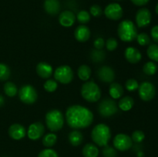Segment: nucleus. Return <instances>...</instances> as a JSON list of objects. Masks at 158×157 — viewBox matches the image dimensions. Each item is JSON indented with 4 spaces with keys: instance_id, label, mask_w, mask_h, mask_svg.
Masks as SVG:
<instances>
[{
    "instance_id": "1",
    "label": "nucleus",
    "mask_w": 158,
    "mask_h": 157,
    "mask_svg": "<svg viewBox=\"0 0 158 157\" xmlns=\"http://www.w3.org/2000/svg\"><path fill=\"white\" fill-rule=\"evenodd\" d=\"M66 119L68 126L72 129H86L93 123L94 114L88 108L74 105L66 109Z\"/></svg>"
},
{
    "instance_id": "2",
    "label": "nucleus",
    "mask_w": 158,
    "mask_h": 157,
    "mask_svg": "<svg viewBox=\"0 0 158 157\" xmlns=\"http://www.w3.org/2000/svg\"><path fill=\"white\" fill-rule=\"evenodd\" d=\"M111 137L110 129L108 126L103 123L97 125L93 129L91 132V138L93 141L99 146H106Z\"/></svg>"
},
{
    "instance_id": "3",
    "label": "nucleus",
    "mask_w": 158,
    "mask_h": 157,
    "mask_svg": "<svg viewBox=\"0 0 158 157\" xmlns=\"http://www.w3.org/2000/svg\"><path fill=\"white\" fill-rule=\"evenodd\" d=\"M117 33L122 41L130 42L137 38V29L132 21L126 19L119 24Z\"/></svg>"
},
{
    "instance_id": "4",
    "label": "nucleus",
    "mask_w": 158,
    "mask_h": 157,
    "mask_svg": "<svg viewBox=\"0 0 158 157\" xmlns=\"http://www.w3.org/2000/svg\"><path fill=\"white\" fill-rule=\"evenodd\" d=\"M46 123L52 132H57L64 125V116L58 109H51L46 114Z\"/></svg>"
},
{
    "instance_id": "5",
    "label": "nucleus",
    "mask_w": 158,
    "mask_h": 157,
    "mask_svg": "<svg viewBox=\"0 0 158 157\" xmlns=\"http://www.w3.org/2000/svg\"><path fill=\"white\" fill-rule=\"evenodd\" d=\"M81 95L87 102L95 103L101 97V90L94 81H89L82 86Z\"/></svg>"
},
{
    "instance_id": "6",
    "label": "nucleus",
    "mask_w": 158,
    "mask_h": 157,
    "mask_svg": "<svg viewBox=\"0 0 158 157\" xmlns=\"http://www.w3.org/2000/svg\"><path fill=\"white\" fill-rule=\"evenodd\" d=\"M19 96L20 100L25 104H33L38 98L36 90L31 85H25L19 90Z\"/></svg>"
},
{
    "instance_id": "7",
    "label": "nucleus",
    "mask_w": 158,
    "mask_h": 157,
    "mask_svg": "<svg viewBox=\"0 0 158 157\" xmlns=\"http://www.w3.org/2000/svg\"><path fill=\"white\" fill-rule=\"evenodd\" d=\"M117 110H118V107H117V103L112 99H104L100 102L98 106L99 113L105 118L114 115V114L117 113Z\"/></svg>"
},
{
    "instance_id": "8",
    "label": "nucleus",
    "mask_w": 158,
    "mask_h": 157,
    "mask_svg": "<svg viewBox=\"0 0 158 157\" xmlns=\"http://www.w3.org/2000/svg\"><path fill=\"white\" fill-rule=\"evenodd\" d=\"M54 78L62 84H69L73 78V72L69 66H59L54 72Z\"/></svg>"
},
{
    "instance_id": "9",
    "label": "nucleus",
    "mask_w": 158,
    "mask_h": 157,
    "mask_svg": "<svg viewBox=\"0 0 158 157\" xmlns=\"http://www.w3.org/2000/svg\"><path fill=\"white\" fill-rule=\"evenodd\" d=\"M138 92L140 98L143 101H151L156 95V88L153 83L150 82H143L139 85Z\"/></svg>"
},
{
    "instance_id": "10",
    "label": "nucleus",
    "mask_w": 158,
    "mask_h": 157,
    "mask_svg": "<svg viewBox=\"0 0 158 157\" xmlns=\"http://www.w3.org/2000/svg\"><path fill=\"white\" fill-rule=\"evenodd\" d=\"M114 146L118 150L127 151L132 147L133 140L127 134H117L114 139Z\"/></svg>"
},
{
    "instance_id": "11",
    "label": "nucleus",
    "mask_w": 158,
    "mask_h": 157,
    "mask_svg": "<svg viewBox=\"0 0 158 157\" xmlns=\"http://www.w3.org/2000/svg\"><path fill=\"white\" fill-rule=\"evenodd\" d=\"M106 18L111 20H119L123 16V9L118 3H110L104 9Z\"/></svg>"
},
{
    "instance_id": "12",
    "label": "nucleus",
    "mask_w": 158,
    "mask_h": 157,
    "mask_svg": "<svg viewBox=\"0 0 158 157\" xmlns=\"http://www.w3.org/2000/svg\"><path fill=\"white\" fill-rule=\"evenodd\" d=\"M151 22V13L149 9L142 8L136 14V23L139 28H143L149 26Z\"/></svg>"
},
{
    "instance_id": "13",
    "label": "nucleus",
    "mask_w": 158,
    "mask_h": 157,
    "mask_svg": "<svg viewBox=\"0 0 158 157\" xmlns=\"http://www.w3.org/2000/svg\"><path fill=\"white\" fill-rule=\"evenodd\" d=\"M45 132V127L41 123L37 122L31 124L27 131V135L31 140L40 139Z\"/></svg>"
},
{
    "instance_id": "14",
    "label": "nucleus",
    "mask_w": 158,
    "mask_h": 157,
    "mask_svg": "<svg viewBox=\"0 0 158 157\" xmlns=\"http://www.w3.org/2000/svg\"><path fill=\"white\" fill-rule=\"evenodd\" d=\"M97 76L100 81L106 83H112L115 78V72L110 66H105L100 68L97 71Z\"/></svg>"
},
{
    "instance_id": "15",
    "label": "nucleus",
    "mask_w": 158,
    "mask_h": 157,
    "mask_svg": "<svg viewBox=\"0 0 158 157\" xmlns=\"http://www.w3.org/2000/svg\"><path fill=\"white\" fill-rule=\"evenodd\" d=\"M26 129L20 124H12L9 128V135L15 140H20L26 136Z\"/></svg>"
},
{
    "instance_id": "16",
    "label": "nucleus",
    "mask_w": 158,
    "mask_h": 157,
    "mask_svg": "<svg viewBox=\"0 0 158 157\" xmlns=\"http://www.w3.org/2000/svg\"><path fill=\"white\" fill-rule=\"evenodd\" d=\"M76 16L71 11H63L59 16V22L64 27H70L75 23Z\"/></svg>"
},
{
    "instance_id": "17",
    "label": "nucleus",
    "mask_w": 158,
    "mask_h": 157,
    "mask_svg": "<svg viewBox=\"0 0 158 157\" xmlns=\"http://www.w3.org/2000/svg\"><path fill=\"white\" fill-rule=\"evenodd\" d=\"M76 39L80 42H85L90 37V30L85 25H80L76 29L74 32Z\"/></svg>"
},
{
    "instance_id": "18",
    "label": "nucleus",
    "mask_w": 158,
    "mask_h": 157,
    "mask_svg": "<svg viewBox=\"0 0 158 157\" xmlns=\"http://www.w3.org/2000/svg\"><path fill=\"white\" fill-rule=\"evenodd\" d=\"M124 55L126 59L132 64L139 62L142 58V55L140 51L134 47L127 48L124 52Z\"/></svg>"
},
{
    "instance_id": "19",
    "label": "nucleus",
    "mask_w": 158,
    "mask_h": 157,
    "mask_svg": "<svg viewBox=\"0 0 158 157\" xmlns=\"http://www.w3.org/2000/svg\"><path fill=\"white\" fill-rule=\"evenodd\" d=\"M36 72L43 78H49L53 72L52 67L47 62H41L36 66Z\"/></svg>"
},
{
    "instance_id": "20",
    "label": "nucleus",
    "mask_w": 158,
    "mask_h": 157,
    "mask_svg": "<svg viewBox=\"0 0 158 157\" xmlns=\"http://www.w3.org/2000/svg\"><path fill=\"white\" fill-rule=\"evenodd\" d=\"M44 9L49 15H56L60 10V2L59 0H45Z\"/></svg>"
},
{
    "instance_id": "21",
    "label": "nucleus",
    "mask_w": 158,
    "mask_h": 157,
    "mask_svg": "<svg viewBox=\"0 0 158 157\" xmlns=\"http://www.w3.org/2000/svg\"><path fill=\"white\" fill-rule=\"evenodd\" d=\"M68 139H69V143H70V144L72 145V146H78L83 143V135L81 132H80V131L77 130V129H75V130L69 132Z\"/></svg>"
},
{
    "instance_id": "22",
    "label": "nucleus",
    "mask_w": 158,
    "mask_h": 157,
    "mask_svg": "<svg viewBox=\"0 0 158 157\" xmlns=\"http://www.w3.org/2000/svg\"><path fill=\"white\" fill-rule=\"evenodd\" d=\"M109 93L113 99H120L123 94V88L120 83H111L109 88Z\"/></svg>"
},
{
    "instance_id": "23",
    "label": "nucleus",
    "mask_w": 158,
    "mask_h": 157,
    "mask_svg": "<svg viewBox=\"0 0 158 157\" xmlns=\"http://www.w3.org/2000/svg\"><path fill=\"white\" fill-rule=\"evenodd\" d=\"M83 155L84 157H97L99 155V149L96 145L88 143L83 147Z\"/></svg>"
},
{
    "instance_id": "24",
    "label": "nucleus",
    "mask_w": 158,
    "mask_h": 157,
    "mask_svg": "<svg viewBox=\"0 0 158 157\" xmlns=\"http://www.w3.org/2000/svg\"><path fill=\"white\" fill-rule=\"evenodd\" d=\"M134 105V100L133 99L132 97L131 96H125L123 97L122 99H120V101H119L118 106L121 110L125 111H129L131 110L133 108Z\"/></svg>"
},
{
    "instance_id": "25",
    "label": "nucleus",
    "mask_w": 158,
    "mask_h": 157,
    "mask_svg": "<svg viewBox=\"0 0 158 157\" xmlns=\"http://www.w3.org/2000/svg\"><path fill=\"white\" fill-rule=\"evenodd\" d=\"M91 69L87 65H82L77 70L79 78L83 81H87L91 76Z\"/></svg>"
},
{
    "instance_id": "26",
    "label": "nucleus",
    "mask_w": 158,
    "mask_h": 157,
    "mask_svg": "<svg viewBox=\"0 0 158 157\" xmlns=\"http://www.w3.org/2000/svg\"><path fill=\"white\" fill-rule=\"evenodd\" d=\"M3 89H4L6 95L9 97H14L15 95H16L17 92H18L17 86H15V83H12V82H7L4 85Z\"/></svg>"
},
{
    "instance_id": "27",
    "label": "nucleus",
    "mask_w": 158,
    "mask_h": 157,
    "mask_svg": "<svg viewBox=\"0 0 158 157\" xmlns=\"http://www.w3.org/2000/svg\"><path fill=\"white\" fill-rule=\"evenodd\" d=\"M57 141V136L54 133H48L43 138V144L46 147L49 148L53 146Z\"/></svg>"
},
{
    "instance_id": "28",
    "label": "nucleus",
    "mask_w": 158,
    "mask_h": 157,
    "mask_svg": "<svg viewBox=\"0 0 158 157\" xmlns=\"http://www.w3.org/2000/svg\"><path fill=\"white\" fill-rule=\"evenodd\" d=\"M143 71L145 74L148 75H154L157 71V64L154 62H148L143 66Z\"/></svg>"
},
{
    "instance_id": "29",
    "label": "nucleus",
    "mask_w": 158,
    "mask_h": 157,
    "mask_svg": "<svg viewBox=\"0 0 158 157\" xmlns=\"http://www.w3.org/2000/svg\"><path fill=\"white\" fill-rule=\"evenodd\" d=\"M147 54L151 60L158 62V45H151L147 50Z\"/></svg>"
},
{
    "instance_id": "30",
    "label": "nucleus",
    "mask_w": 158,
    "mask_h": 157,
    "mask_svg": "<svg viewBox=\"0 0 158 157\" xmlns=\"http://www.w3.org/2000/svg\"><path fill=\"white\" fill-rule=\"evenodd\" d=\"M11 75V71L9 66L4 63H0V80L5 81L9 78Z\"/></svg>"
},
{
    "instance_id": "31",
    "label": "nucleus",
    "mask_w": 158,
    "mask_h": 157,
    "mask_svg": "<svg viewBox=\"0 0 158 157\" xmlns=\"http://www.w3.org/2000/svg\"><path fill=\"white\" fill-rule=\"evenodd\" d=\"M77 18L80 23L82 25H85L88 23L90 20V14L86 10H81L78 12L77 15Z\"/></svg>"
},
{
    "instance_id": "32",
    "label": "nucleus",
    "mask_w": 158,
    "mask_h": 157,
    "mask_svg": "<svg viewBox=\"0 0 158 157\" xmlns=\"http://www.w3.org/2000/svg\"><path fill=\"white\" fill-rule=\"evenodd\" d=\"M57 86H58V84H57L56 81L54 79L46 80V83L43 85V87H44L45 90L47 91L48 92H55L57 89Z\"/></svg>"
},
{
    "instance_id": "33",
    "label": "nucleus",
    "mask_w": 158,
    "mask_h": 157,
    "mask_svg": "<svg viewBox=\"0 0 158 157\" xmlns=\"http://www.w3.org/2000/svg\"><path fill=\"white\" fill-rule=\"evenodd\" d=\"M136 38H137L138 44L140 45V46H147V45H149L150 42H151V38H150L149 35L147 33H144V32L138 34Z\"/></svg>"
},
{
    "instance_id": "34",
    "label": "nucleus",
    "mask_w": 158,
    "mask_h": 157,
    "mask_svg": "<svg viewBox=\"0 0 158 157\" xmlns=\"http://www.w3.org/2000/svg\"><path fill=\"white\" fill-rule=\"evenodd\" d=\"M91 57H92L94 62H100L102 60L104 59L105 52L104 51H102V49H95V50L93 51Z\"/></svg>"
},
{
    "instance_id": "35",
    "label": "nucleus",
    "mask_w": 158,
    "mask_h": 157,
    "mask_svg": "<svg viewBox=\"0 0 158 157\" xmlns=\"http://www.w3.org/2000/svg\"><path fill=\"white\" fill-rule=\"evenodd\" d=\"M125 87H126L127 90H128L129 92H134L138 89V82L134 78H130L125 83Z\"/></svg>"
},
{
    "instance_id": "36",
    "label": "nucleus",
    "mask_w": 158,
    "mask_h": 157,
    "mask_svg": "<svg viewBox=\"0 0 158 157\" xmlns=\"http://www.w3.org/2000/svg\"><path fill=\"white\" fill-rule=\"evenodd\" d=\"M102 152H103V155L104 157H116L117 155L116 149L111 147L110 146H108V145L103 146Z\"/></svg>"
},
{
    "instance_id": "37",
    "label": "nucleus",
    "mask_w": 158,
    "mask_h": 157,
    "mask_svg": "<svg viewBox=\"0 0 158 157\" xmlns=\"http://www.w3.org/2000/svg\"><path fill=\"white\" fill-rule=\"evenodd\" d=\"M145 138V134L143 131L140 130H136L134 131L132 133V139L133 142H135V143H141Z\"/></svg>"
},
{
    "instance_id": "38",
    "label": "nucleus",
    "mask_w": 158,
    "mask_h": 157,
    "mask_svg": "<svg viewBox=\"0 0 158 157\" xmlns=\"http://www.w3.org/2000/svg\"><path fill=\"white\" fill-rule=\"evenodd\" d=\"M38 157H59L58 154L54 149H46L42 150L39 153Z\"/></svg>"
},
{
    "instance_id": "39",
    "label": "nucleus",
    "mask_w": 158,
    "mask_h": 157,
    "mask_svg": "<svg viewBox=\"0 0 158 157\" xmlns=\"http://www.w3.org/2000/svg\"><path fill=\"white\" fill-rule=\"evenodd\" d=\"M118 46V42L117 40L114 38H110L106 40V47L107 50L109 51H114L115 50Z\"/></svg>"
},
{
    "instance_id": "40",
    "label": "nucleus",
    "mask_w": 158,
    "mask_h": 157,
    "mask_svg": "<svg viewBox=\"0 0 158 157\" xmlns=\"http://www.w3.org/2000/svg\"><path fill=\"white\" fill-rule=\"evenodd\" d=\"M90 13L94 17H100L103 13L102 8L98 5H94L90 7Z\"/></svg>"
},
{
    "instance_id": "41",
    "label": "nucleus",
    "mask_w": 158,
    "mask_h": 157,
    "mask_svg": "<svg viewBox=\"0 0 158 157\" xmlns=\"http://www.w3.org/2000/svg\"><path fill=\"white\" fill-rule=\"evenodd\" d=\"M105 45V41L103 38L99 37L97 39H95L94 42V46L96 49H102Z\"/></svg>"
},
{
    "instance_id": "42",
    "label": "nucleus",
    "mask_w": 158,
    "mask_h": 157,
    "mask_svg": "<svg viewBox=\"0 0 158 157\" xmlns=\"http://www.w3.org/2000/svg\"><path fill=\"white\" fill-rule=\"evenodd\" d=\"M151 35L153 40H154L155 42L158 43V25L157 26H154V27L152 28L151 32Z\"/></svg>"
},
{
    "instance_id": "43",
    "label": "nucleus",
    "mask_w": 158,
    "mask_h": 157,
    "mask_svg": "<svg viewBox=\"0 0 158 157\" xmlns=\"http://www.w3.org/2000/svg\"><path fill=\"white\" fill-rule=\"evenodd\" d=\"M134 5L137 6H143L148 4L150 0H131Z\"/></svg>"
},
{
    "instance_id": "44",
    "label": "nucleus",
    "mask_w": 158,
    "mask_h": 157,
    "mask_svg": "<svg viewBox=\"0 0 158 157\" xmlns=\"http://www.w3.org/2000/svg\"><path fill=\"white\" fill-rule=\"evenodd\" d=\"M5 103V99L2 95H0V107L2 106Z\"/></svg>"
},
{
    "instance_id": "45",
    "label": "nucleus",
    "mask_w": 158,
    "mask_h": 157,
    "mask_svg": "<svg viewBox=\"0 0 158 157\" xmlns=\"http://www.w3.org/2000/svg\"><path fill=\"white\" fill-rule=\"evenodd\" d=\"M155 11H156V13L158 15V3L157 4V6H156V8H155Z\"/></svg>"
}]
</instances>
